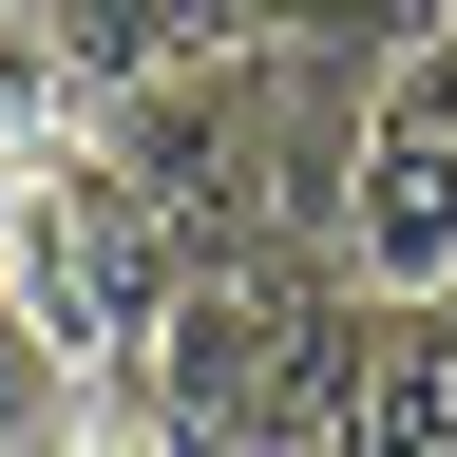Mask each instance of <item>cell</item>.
I'll list each match as a JSON object with an SVG mask.
<instances>
[{
    "instance_id": "obj_1",
    "label": "cell",
    "mask_w": 457,
    "mask_h": 457,
    "mask_svg": "<svg viewBox=\"0 0 457 457\" xmlns=\"http://www.w3.org/2000/svg\"><path fill=\"white\" fill-rule=\"evenodd\" d=\"M362 267L305 248V228H228L191 248L153 324V420L191 457H362Z\"/></svg>"
},
{
    "instance_id": "obj_4",
    "label": "cell",
    "mask_w": 457,
    "mask_h": 457,
    "mask_svg": "<svg viewBox=\"0 0 457 457\" xmlns=\"http://www.w3.org/2000/svg\"><path fill=\"white\" fill-rule=\"evenodd\" d=\"M362 457H457V305L362 324Z\"/></svg>"
},
{
    "instance_id": "obj_9",
    "label": "cell",
    "mask_w": 457,
    "mask_h": 457,
    "mask_svg": "<svg viewBox=\"0 0 457 457\" xmlns=\"http://www.w3.org/2000/svg\"><path fill=\"white\" fill-rule=\"evenodd\" d=\"M438 38H457V20H438Z\"/></svg>"
},
{
    "instance_id": "obj_8",
    "label": "cell",
    "mask_w": 457,
    "mask_h": 457,
    "mask_svg": "<svg viewBox=\"0 0 457 457\" xmlns=\"http://www.w3.org/2000/svg\"><path fill=\"white\" fill-rule=\"evenodd\" d=\"M438 305H457V286H438Z\"/></svg>"
},
{
    "instance_id": "obj_3",
    "label": "cell",
    "mask_w": 457,
    "mask_h": 457,
    "mask_svg": "<svg viewBox=\"0 0 457 457\" xmlns=\"http://www.w3.org/2000/svg\"><path fill=\"white\" fill-rule=\"evenodd\" d=\"M343 267H362V305H438L457 286V38L381 57L362 153H343Z\"/></svg>"
},
{
    "instance_id": "obj_7",
    "label": "cell",
    "mask_w": 457,
    "mask_h": 457,
    "mask_svg": "<svg viewBox=\"0 0 457 457\" xmlns=\"http://www.w3.org/2000/svg\"><path fill=\"white\" fill-rule=\"evenodd\" d=\"M457 20V0H286V38H305V57H362V77H381V57H420Z\"/></svg>"
},
{
    "instance_id": "obj_2",
    "label": "cell",
    "mask_w": 457,
    "mask_h": 457,
    "mask_svg": "<svg viewBox=\"0 0 457 457\" xmlns=\"http://www.w3.org/2000/svg\"><path fill=\"white\" fill-rule=\"evenodd\" d=\"M0 286H20V324L77 362V400H114V381H153V324H171V286H191V210L114 134H77V153H38L20 191H0Z\"/></svg>"
},
{
    "instance_id": "obj_5",
    "label": "cell",
    "mask_w": 457,
    "mask_h": 457,
    "mask_svg": "<svg viewBox=\"0 0 457 457\" xmlns=\"http://www.w3.org/2000/svg\"><path fill=\"white\" fill-rule=\"evenodd\" d=\"M77 134H96V96H77V57H57L38 0H20V20H0V191H20L38 153H77Z\"/></svg>"
},
{
    "instance_id": "obj_6",
    "label": "cell",
    "mask_w": 457,
    "mask_h": 457,
    "mask_svg": "<svg viewBox=\"0 0 457 457\" xmlns=\"http://www.w3.org/2000/svg\"><path fill=\"white\" fill-rule=\"evenodd\" d=\"M77 438V362L20 324V286H0V457H57Z\"/></svg>"
}]
</instances>
